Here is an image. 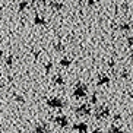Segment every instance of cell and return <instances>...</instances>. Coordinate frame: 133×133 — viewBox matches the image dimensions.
Here are the masks:
<instances>
[{
  "label": "cell",
  "mask_w": 133,
  "mask_h": 133,
  "mask_svg": "<svg viewBox=\"0 0 133 133\" xmlns=\"http://www.w3.org/2000/svg\"><path fill=\"white\" fill-rule=\"evenodd\" d=\"M41 2H47V0H41Z\"/></svg>",
  "instance_id": "cell-9"
},
{
  "label": "cell",
  "mask_w": 133,
  "mask_h": 133,
  "mask_svg": "<svg viewBox=\"0 0 133 133\" xmlns=\"http://www.w3.org/2000/svg\"><path fill=\"white\" fill-rule=\"evenodd\" d=\"M26 6H28L26 2H21V3H19V8H18V9L22 12V10H25V9H26Z\"/></svg>",
  "instance_id": "cell-3"
},
{
  "label": "cell",
  "mask_w": 133,
  "mask_h": 133,
  "mask_svg": "<svg viewBox=\"0 0 133 133\" xmlns=\"http://www.w3.org/2000/svg\"><path fill=\"white\" fill-rule=\"evenodd\" d=\"M34 24L35 25H45V19H44L43 16H35L34 18Z\"/></svg>",
  "instance_id": "cell-1"
},
{
  "label": "cell",
  "mask_w": 133,
  "mask_h": 133,
  "mask_svg": "<svg viewBox=\"0 0 133 133\" xmlns=\"http://www.w3.org/2000/svg\"><path fill=\"white\" fill-rule=\"evenodd\" d=\"M88 4H89V6H94V4H95V0H88Z\"/></svg>",
  "instance_id": "cell-5"
},
{
  "label": "cell",
  "mask_w": 133,
  "mask_h": 133,
  "mask_svg": "<svg viewBox=\"0 0 133 133\" xmlns=\"http://www.w3.org/2000/svg\"><path fill=\"white\" fill-rule=\"evenodd\" d=\"M51 8L54 9V10H60V9H63V4L59 3V2H53L51 3Z\"/></svg>",
  "instance_id": "cell-2"
},
{
  "label": "cell",
  "mask_w": 133,
  "mask_h": 133,
  "mask_svg": "<svg viewBox=\"0 0 133 133\" xmlns=\"http://www.w3.org/2000/svg\"><path fill=\"white\" fill-rule=\"evenodd\" d=\"M129 44H133V37H130V38H129Z\"/></svg>",
  "instance_id": "cell-7"
},
{
  "label": "cell",
  "mask_w": 133,
  "mask_h": 133,
  "mask_svg": "<svg viewBox=\"0 0 133 133\" xmlns=\"http://www.w3.org/2000/svg\"><path fill=\"white\" fill-rule=\"evenodd\" d=\"M32 3H37V2H41V0H31Z\"/></svg>",
  "instance_id": "cell-8"
},
{
  "label": "cell",
  "mask_w": 133,
  "mask_h": 133,
  "mask_svg": "<svg viewBox=\"0 0 133 133\" xmlns=\"http://www.w3.org/2000/svg\"><path fill=\"white\" fill-rule=\"evenodd\" d=\"M62 64H64V66H67V64H69V62H67V60H62Z\"/></svg>",
  "instance_id": "cell-6"
},
{
  "label": "cell",
  "mask_w": 133,
  "mask_h": 133,
  "mask_svg": "<svg viewBox=\"0 0 133 133\" xmlns=\"http://www.w3.org/2000/svg\"><path fill=\"white\" fill-rule=\"evenodd\" d=\"M0 56H2V50H0Z\"/></svg>",
  "instance_id": "cell-10"
},
{
  "label": "cell",
  "mask_w": 133,
  "mask_h": 133,
  "mask_svg": "<svg viewBox=\"0 0 133 133\" xmlns=\"http://www.w3.org/2000/svg\"><path fill=\"white\" fill-rule=\"evenodd\" d=\"M129 28H130V25H129V24H123V25L120 26V29H121V31H127Z\"/></svg>",
  "instance_id": "cell-4"
}]
</instances>
